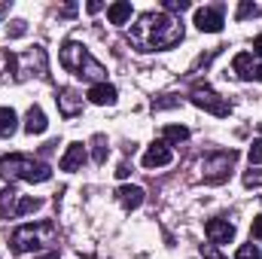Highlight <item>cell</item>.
Segmentation results:
<instances>
[{"instance_id":"44dd1931","label":"cell","mask_w":262,"mask_h":259,"mask_svg":"<svg viewBox=\"0 0 262 259\" xmlns=\"http://www.w3.org/2000/svg\"><path fill=\"white\" fill-rule=\"evenodd\" d=\"M92 143H95V162H98V165H104V162H107V153H110V149H107V140H104L101 134H95V140H92Z\"/></svg>"},{"instance_id":"4dcf8cb0","label":"cell","mask_w":262,"mask_h":259,"mask_svg":"<svg viewBox=\"0 0 262 259\" xmlns=\"http://www.w3.org/2000/svg\"><path fill=\"white\" fill-rule=\"evenodd\" d=\"M85 9H89V12H101V3H98V0H92V3L85 6Z\"/></svg>"},{"instance_id":"83f0119b","label":"cell","mask_w":262,"mask_h":259,"mask_svg":"<svg viewBox=\"0 0 262 259\" xmlns=\"http://www.w3.org/2000/svg\"><path fill=\"white\" fill-rule=\"evenodd\" d=\"M25 34V21H12V37H21Z\"/></svg>"},{"instance_id":"30bf717a","label":"cell","mask_w":262,"mask_h":259,"mask_svg":"<svg viewBox=\"0 0 262 259\" xmlns=\"http://www.w3.org/2000/svg\"><path fill=\"white\" fill-rule=\"evenodd\" d=\"M82 165H85V146L82 143H70L67 153L61 156V162H58V168L61 171H79Z\"/></svg>"},{"instance_id":"f546056e","label":"cell","mask_w":262,"mask_h":259,"mask_svg":"<svg viewBox=\"0 0 262 259\" xmlns=\"http://www.w3.org/2000/svg\"><path fill=\"white\" fill-rule=\"evenodd\" d=\"M253 52H256V55H262V34L253 40Z\"/></svg>"},{"instance_id":"8fae6325","label":"cell","mask_w":262,"mask_h":259,"mask_svg":"<svg viewBox=\"0 0 262 259\" xmlns=\"http://www.w3.org/2000/svg\"><path fill=\"white\" fill-rule=\"evenodd\" d=\"M85 98H89L92 104H98V107H104V104H116V89L107 85V82H95V85L89 89Z\"/></svg>"},{"instance_id":"277c9868","label":"cell","mask_w":262,"mask_h":259,"mask_svg":"<svg viewBox=\"0 0 262 259\" xmlns=\"http://www.w3.org/2000/svg\"><path fill=\"white\" fill-rule=\"evenodd\" d=\"M238 153L235 149H223V153H213L207 162H204V183L216 186V183H226L229 180V168L235 165Z\"/></svg>"},{"instance_id":"1f68e13d","label":"cell","mask_w":262,"mask_h":259,"mask_svg":"<svg viewBox=\"0 0 262 259\" xmlns=\"http://www.w3.org/2000/svg\"><path fill=\"white\" fill-rule=\"evenodd\" d=\"M253 79H259V82H262V64L256 67V70H253Z\"/></svg>"},{"instance_id":"f1b7e54d","label":"cell","mask_w":262,"mask_h":259,"mask_svg":"<svg viewBox=\"0 0 262 259\" xmlns=\"http://www.w3.org/2000/svg\"><path fill=\"white\" fill-rule=\"evenodd\" d=\"M128 174H131V168H128V165H119V168H116V177H119V180H125Z\"/></svg>"},{"instance_id":"ffe728a7","label":"cell","mask_w":262,"mask_h":259,"mask_svg":"<svg viewBox=\"0 0 262 259\" xmlns=\"http://www.w3.org/2000/svg\"><path fill=\"white\" fill-rule=\"evenodd\" d=\"M235 15H238V21H244V18H256V15H259V6H256V3H250V0H244V3L238 6V12H235Z\"/></svg>"},{"instance_id":"9a60e30c","label":"cell","mask_w":262,"mask_h":259,"mask_svg":"<svg viewBox=\"0 0 262 259\" xmlns=\"http://www.w3.org/2000/svg\"><path fill=\"white\" fill-rule=\"evenodd\" d=\"M107 18H110V25H125V21L131 18V3L128 0L110 3V6H107Z\"/></svg>"},{"instance_id":"6da1fadb","label":"cell","mask_w":262,"mask_h":259,"mask_svg":"<svg viewBox=\"0 0 262 259\" xmlns=\"http://www.w3.org/2000/svg\"><path fill=\"white\" fill-rule=\"evenodd\" d=\"M183 40V25L171 18L168 12H143L137 25L131 28V43L140 52H156V49H171Z\"/></svg>"},{"instance_id":"e0dca14e","label":"cell","mask_w":262,"mask_h":259,"mask_svg":"<svg viewBox=\"0 0 262 259\" xmlns=\"http://www.w3.org/2000/svg\"><path fill=\"white\" fill-rule=\"evenodd\" d=\"M18 128V116L12 107H0V137H12Z\"/></svg>"},{"instance_id":"52a82bcc","label":"cell","mask_w":262,"mask_h":259,"mask_svg":"<svg viewBox=\"0 0 262 259\" xmlns=\"http://www.w3.org/2000/svg\"><path fill=\"white\" fill-rule=\"evenodd\" d=\"M204 235H207L213 244H229V241L235 238V226H232L229 220H223V217H213V220L204 223Z\"/></svg>"},{"instance_id":"d6986e66","label":"cell","mask_w":262,"mask_h":259,"mask_svg":"<svg viewBox=\"0 0 262 259\" xmlns=\"http://www.w3.org/2000/svg\"><path fill=\"white\" fill-rule=\"evenodd\" d=\"M189 137V128H183V125H168L165 128V143H183Z\"/></svg>"},{"instance_id":"ac0fdd59","label":"cell","mask_w":262,"mask_h":259,"mask_svg":"<svg viewBox=\"0 0 262 259\" xmlns=\"http://www.w3.org/2000/svg\"><path fill=\"white\" fill-rule=\"evenodd\" d=\"M37 207H40V201H37V198H15V204H12V213H9V217H25V213L37 210Z\"/></svg>"},{"instance_id":"7a4b0ae2","label":"cell","mask_w":262,"mask_h":259,"mask_svg":"<svg viewBox=\"0 0 262 259\" xmlns=\"http://www.w3.org/2000/svg\"><path fill=\"white\" fill-rule=\"evenodd\" d=\"M61 67H64L67 73L79 76V79H95V82H101L104 73H107L101 67V61L82 43H76V40H67L64 46H61Z\"/></svg>"},{"instance_id":"484cf974","label":"cell","mask_w":262,"mask_h":259,"mask_svg":"<svg viewBox=\"0 0 262 259\" xmlns=\"http://www.w3.org/2000/svg\"><path fill=\"white\" fill-rule=\"evenodd\" d=\"M201 253H204V259H226L223 253H216V250H213L210 244H201Z\"/></svg>"},{"instance_id":"9c48e42d","label":"cell","mask_w":262,"mask_h":259,"mask_svg":"<svg viewBox=\"0 0 262 259\" xmlns=\"http://www.w3.org/2000/svg\"><path fill=\"white\" fill-rule=\"evenodd\" d=\"M223 12L220 9H195V28L204 34H220L223 31Z\"/></svg>"},{"instance_id":"2e32d148","label":"cell","mask_w":262,"mask_h":259,"mask_svg":"<svg viewBox=\"0 0 262 259\" xmlns=\"http://www.w3.org/2000/svg\"><path fill=\"white\" fill-rule=\"evenodd\" d=\"M232 67H235V73H238L241 79H253L256 64H253V55H250V52H238L235 61H232Z\"/></svg>"},{"instance_id":"5b68a950","label":"cell","mask_w":262,"mask_h":259,"mask_svg":"<svg viewBox=\"0 0 262 259\" xmlns=\"http://www.w3.org/2000/svg\"><path fill=\"white\" fill-rule=\"evenodd\" d=\"M189 98H192V104H195V107L207 110V113H213V116H229V104H226L213 89H207V85H195Z\"/></svg>"},{"instance_id":"7402d4cb","label":"cell","mask_w":262,"mask_h":259,"mask_svg":"<svg viewBox=\"0 0 262 259\" xmlns=\"http://www.w3.org/2000/svg\"><path fill=\"white\" fill-rule=\"evenodd\" d=\"M244 186H247V189H256V186H262V168H250V171L244 174Z\"/></svg>"},{"instance_id":"8992f818","label":"cell","mask_w":262,"mask_h":259,"mask_svg":"<svg viewBox=\"0 0 262 259\" xmlns=\"http://www.w3.org/2000/svg\"><path fill=\"white\" fill-rule=\"evenodd\" d=\"M43 229H49V226H21V229H15L12 232V238H9V244H12V250L15 253H28V250H37L40 247V232Z\"/></svg>"},{"instance_id":"3957f363","label":"cell","mask_w":262,"mask_h":259,"mask_svg":"<svg viewBox=\"0 0 262 259\" xmlns=\"http://www.w3.org/2000/svg\"><path fill=\"white\" fill-rule=\"evenodd\" d=\"M0 177L6 180H28V183H46L52 177V168L43 162H34L31 156H3L0 159Z\"/></svg>"},{"instance_id":"cb8c5ba5","label":"cell","mask_w":262,"mask_h":259,"mask_svg":"<svg viewBox=\"0 0 262 259\" xmlns=\"http://www.w3.org/2000/svg\"><path fill=\"white\" fill-rule=\"evenodd\" d=\"M250 165H262V137L259 140H253V146H250Z\"/></svg>"},{"instance_id":"5bb4252c","label":"cell","mask_w":262,"mask_h":259,"mask_svg":"<svg viewBox=\"0 0 262 259\" xmlns=\"http://www.w3.org/2000/svg\"><path fill=\"white\" fill-rule=\"evenodd\" d=\"M58 95H61V98H58V107H61V113H64V116H76V113H79V107H82L79 95H76L73 89H61Z\"/></svg>"},{"instance_id":"d4e9b609","label":"cell","mask_w":262,"mask_h":259,"mask_svg":"<svg viewBox=\"0 0 262 259\" xmlns=\"http://www.w3.org/2000/svg\"><path fill=\"white\" fill-rule=\"evenodd\" d=\"M165 9H174V12H183V9H189V0H168V3H165Z\"/></svg>"},{"instance_id":"d6a6232c","label":"cell","mask_w":262,"mask_h":259,"mask_svg":"<svg viewBox=\"0 0 262 259\" xmlns=\"http://www.w3.org/2000/svg\"><path fill=\"white\" fill-rule=\"evenodd\" d=\"M43 259H58V256H55V253H52V256H43Z\"/></svg>"},{"instance_id":"4316f807","label":"cell","mask_w":262,"mask_h":259,"mask_svg":"<svg viewBox=\"0 0 262 259\" xmlns=\"http://www.w3.org/2000/svg\"><path fill=\"white\" fill-rule=\"evenodd\" d=\"M250 232H253V238H259V241H262V213H259V217H253V226H250Z\"/></svg>"},{"instance_id":"7c38bea8","label":"cell","mask_w":262,"mask_h":259,"mask_svg":"<svg viewBox=\"0 0 262 259\" xmlns=\"http://www.w3.org/2000/svg\"><path fill=\"white\" fill-rule=\"evenodd\" d=\"M46 128H49L46 113H43L40 107H31V110H28V116H25V131H28V134H43Z\"/></svg>"},{"instance_id":"ba28073f","label":"cell","mask_w":262,"mask_h":259,"mask_svg":"<svg viewBox=\"0 0 262 259\" xmlns=\"http://www.w3.org/2000/svg\"><path fill=\"white\" fill-rule=\"evenodd\" d=\"M171 159H174L171 146H168L165 140H159V143H152V146L143 153V168H162V165H171Z\"/></svg>"},{"instance_id":"4fadbf2b","label":"cell","mask_w":262,"mask_h":259,"mask_svg":"<svg viewBox=\"0 0 262 259\" xmlns=\"http://www.w3.org/2000/svg\"><path fill=\"white\" fill-rule=\"evenodd\" d=\"M116 195H119L125 210H137L143 204V189L140 186H122V189H116Z\"/></svg>"},{"instance_id":"603a6c76","label":"cell","mask_w":262,"mask_h":259,"mask_svg":"<svg viewBox=\"0 0 262 259\" xmlns=\"http://www.w3.org/2000/svg\"><path fill=\"white\" fill-rule=\"evenodd\" d=\"M235 259H262V253H259V247H253V244H241Z\"/></svg>"}]
</instances>
